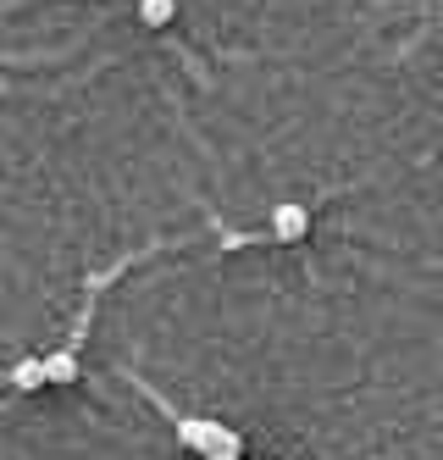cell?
<instances>
[{"label":"cell","mask_w":443,"mask_h":460,"mask_svg":"<svg viewBox=\"0 0 443 460\" xmlns=\"http://www.w3.org/2000/svg\"><path fill=\"white\" fill-rule=\"evenodd\" d=\"M173 433L194 455H244V433H233V427H222L211 416H178L173 411Z\"/></svg>","instance_id":"6da1fadb"},{"label":"cell","mask_w":443,"mask_h":460,"mask_svg":"<svg viewBox=\"0 0 443 460\" xmlns=\"http://www.w3.org/2000/svg\"><path fill=\"white\" fill-rule=\"evenodd\" d=\"M266 234L278 239V244H299L305 234H311V206H299V200L271 206V217H266Z\"/></svg>","instance_id":"7a4b0ae2"},{"label":"cell","mask_w":443,"mask_h":460,"mask_svg":"<svg viewBox=\"0 0 443 460\" xmlns=\"http://www.w3.org/2000/svg\"><path fill=\"white\" fill-rule=\"evenodd\" d=\"M45 360V383H56V388H66V383H78V349H50V355H40Z\"/></svg>","instance_id":"3957f363"},{"label":"cell","mask_w":443,"mask_h":460,"mask_svg":"<svg viewBox=\"0 0 443 460\" xmlns=\"http://www.w3.org/2000/svg\"><path fill=\"white\" fill-rule=\"evenodd\" d=\"M12 388H17V394L45 388V360H40V355H22L17 367H12Z\"/></svg>","instance_id":"277c9868"},{"label":"cell","mask_w":443,"mask_h":460,"mask_svg":"<svg viewBox=\"0 0 443 460\" xmlns=\"http://www.w3.org/2000/svg\"><path fill=\"white\" fill-rule=\"evenodd\" d=\"M178 17V0H139V22L145 28H166Z\"/></svg>","instance_id":"5b68a950"},{"label":"cell","mask_w":443,"mask_h":460,"mask_svg":"<svg viewBox=\"0 0 443 460\" xmlns=\"http://www.w3.org/2000/svg\"><path fill=\"white\" fill-rule=\"evenodd\" d=\"M199 460H244V455H199Z\"/></svg>","instance_id":"8992f818"}]
</instances>
